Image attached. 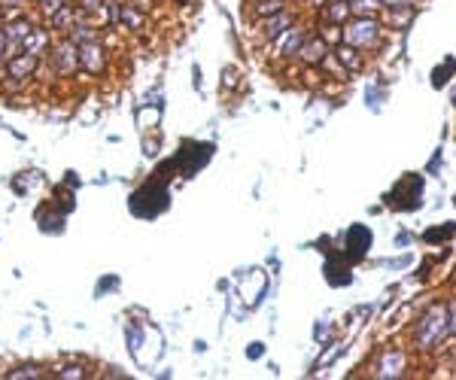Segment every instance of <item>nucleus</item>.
<instances>
[{
  "label": "nucleus",
  "instance_id": "4be33fe9",
  "mask_svg": "<svg viewBox=\"0 0 456 380\" xmlns=\"http://www.w3.org/2000/svg\"><path fill=\"white\" fill-rule=\"evenodd\" d=\"M6 377H43V371H40V368L37 365H25V368H16V371H9Z\"/></svg>",
  "mask_w": 456,
  "mask_h": 380
},
{
  "label": "nucleus",
  "instance_id": "c85d7f7f",
  "mask_svg": "<svg viewBox=\"0 0 456 380\" xmlns=\"http://www.w3.org/2000/svg\"><path fill=\"white\" fill-rule=\"evenodd\" d=\"M113 286H119V277H107L104 283H100V286H98V295H104L107 289H113Z\"/></svg>",
  "mask_w": 456,
  "mask_h": 380
},
{
  "label": "nucleus",
  "instance_id": "f3484780",
  "mask_svg": "<svg viewBox=\"0 0 456 380\" xmlns=\"http://www.w3.org/2000/svg\"><path fill=\"white\" fill-rule=\"evenodd\" d=\"M456 71V58H447L441 67H435V73H432V86L441 88V86H447V76Z\"/></svg>",
  "mask_w": 456,
  "mask_h": 380
},
{
  "label": "nucleus",
  "instance_id": "1a4fd4ad",
  "mask_svg": "<svg viewBox=\"0 0 456 380\" xmlns=\"http://www.w3.org/2000/svg\"><path fill=\"white\" fill-rule=\"evenodd\" d=\"M405 365H408V356L402 350H390V353L380 356L378 368H374V377H402Z\"/></svg>",
  "mask_w": 456,
  "mask_h": 380
},
{
  "label": "nucleus",
  "instance_id": "dca6fc26",
  "mask_svg": "<svg viewBox=\"0 0 456 380\" xmlns=\"http://www.w3.org/2000/svg\"><path fill=\"white\" fill-rule=\"evenodd\" d=\"M76 19H79V16L73 13V6H61V9H58V13H55V16H52V25H55V28H58V31H64V28H67V31H71V25H73V21H76Z\"/></svg>",
  "mask_w": 456,
  "mask_h": 380
},
{
  "label": "nucleus",
  "instance_id": "473e14b6",
  "mask_svg": "<svg viewBox=\"0 0 456 380\" xmlns=\"http://www.w3.org/2000/svg\"><path fill=\"white\" fill-rule=\"evenodd\" d=\"M225 86H234V71H225Z\"/></svg>",
  "mask_w": 456,
  "mask_h": 380
},
{
  "label": "nucleus",
  "instance_id": "f8f14e48",
  "mask_svg": "<svg viewBox=\"0 0 456 380\" xmlns=\"http://www.w3.org/2000/svg\"><path fill=\"white\" fill-rule=\"evenodd\" d=\"M350 13H353V9H350V0H332V4L323 9V19L328 21V25H341V21H344Z\"/></svg>",
  "mask_w": 456,
  "mask_h": 380
},
{
  "label": "nucleus",
  "instance_id": "bb28decb",
  "mask_svg": "<svg viewBox=\"0 0 456 380\" xmlns=\"http://www.w3.org/2000/svg\"><path fill=\"white\" fill-rule=\"evenodd\" d=\"M6 46H9V37H6V31L0 28V64H6Z\"/></svg>",
  "mask_w": 456,
  "mask_h": 380
},
{
  "label": "nucleus",
  "instance_id": "0eeeda50",
  "mask_svg": "<svg viewBox=\"0 0 456 380\" xmlns=\"http://www.w3.org/2000/svg\"><path fill=\"white\" fill-rule=\"evenodd\" d=\"M344 252L350 259H362L365 252H368V247H371V228H365V225H353L350 232L344 235Z\"/></svg>",
  "mask_w": 456,
  "mask_h": 380
},
{
  "label": "nucleus",
  "instance_id": "423d86ee",
  "mask_svg": "<svg viewBox=\"0 0 456 380\" xmlns=\"http://www.w3.org/2000/svg\"><path fill=\"white\" fill-rule=\"evenodd\" d=\"M76 49H79V64H83V71H86V73H91V76H98L100 71H104V64H107V58H104V46H100L98 40L79 43Z\"/></svg>",
  "mask_w": 456,
  "mask_h": 380
},
{
  "label": "nucleus",
  "instance_id": "f257e3e1",
  "mask_svg": "<svg viewBox=\"0 0 456 380\" xmlns=\"http://www.w3.org/2000/svg\"><path fill=\"white\" fill-rule=\"evenodd\" d=\"M167 207H170V192L158 180H150L146 186H140L131 195V210H134V216H140V220H155Z\"/></svg>",
  "mask_w": 456,
  "mask_h": 380
},
{
  "label": "nucleus",
  "instance_id": "a878e982",
  "mask_svg": "<svg viewBox=\"0 0 456 380\" xmlns=\"http://www.w3.org/2000/svg\"><path fill=\"white\" fill-rule=\"evenodd\" d=\"M158 119H162V110H150V113H146V110H140V125H158Z\"/></svg>",
  "mask_w": 456,
  "mask_h": 380
},
{
  "label": "nucleus",
  "instance_id": "a211bd4d",
  "mask_svg": "<svg viewBox=\"0 0 456 380\" xmlns=\"http://www.w3.org/2000/svg\"><path fill=\"white\" fill-rule=\"evenodd\" d=\"M116 21H125V25H128V28H137V25H140V21H143V16L137 13L134 6H119V16H116Z\"/></svg>",
  "mask_w": 456,
  "mask_h": 380
},
{
  "label": "nucleus",
  "instance_id": "72a5a7b5",
  "mask_svg": "<svg viewBox=\"0 0 456 380\" xmlns=\"http://www.w3.org/2000/svg\"><path fill=\"white\" fill-rule=\"evenodd\" d=\"M311 4H323V0H311Z\"/></svg>",
  "mask_w": 456,
  "mask_h": 380
},
{
  "label": "nucleus",
  "instance_id": "7c9ffc66",
  "mask_svg": "<svg viewBox=\"0 0 456 380\" xmlns=\"http://www.w3.org/2000/svg\"><path fill=\"white\" fill-rule=\"evenodd\" d=\"M58 377H83V368H64Z\"/></svg>",
  "mask_w": 456,
  "mask_h": 380
},
{
  "label": "nucleus",
  "instance_id": "20e7f679",
  "mask_svg": "<svg viewBox=\"0 0 456 380\" xmlns=\"http://www.w3.org/2000/svg\"><path fill=\"white\" fill-rule=\"evenodd\" d=\"M378 37H380L378 21H371L365 16H359L356 21H350V25L344 28V43L353 46V49H368V46L378 43Z\"/></svg>",
  "mask_w": 456,
  "mask_h": 380
},
{
  "label": "nucleus",
  "instance_id": "aec40b11",
  "mask_svg": "<svg viewBox=\"0 0 456 380\" xmlns=\"http://www.w3.org/2000/svg\"><path fill=\"white\" fill-rule=\"evenodd\" d=\"M453 232H456V225L453 222H444L441 232H426V240H429V244H435V240H447Z\"/></svg>",
  "mask_w": 456,
  "mask_h": 380
},
{
  "label": "nucleus",
  "instance_id": "4468645a",
  "mask_svg": "<svg viewBox=\"0 0 456 380\" xmlns=\"http://www.w3.org/2000/svg\"><path fill=\"white\" fill-rule=\"evenodd\" d=\"M4 31H6L9 43H25V37H28V34L33 31V25H31L28 19H13V21H9V25H6Z\"/></svg>",
  "mask_w": 456,
  "mask_h": 380
},
{
  "label": "nucleus",
  "instance_id": "b1692460",
  "mask_svg": "<svg viewBox=\"0 0 456 380\" xmlns=\"http://www.w3.org/2000/svg\"><path fill=\"white\" fill-rule=\"evenodd\" d=\"M21 4H25V0H0V13L19 19V6H21Z\"/></svg>",
  "mask_w": 456,
  "mask_h": 380
},
{
  "label": "nucleus",
  "instance_id": "9b49d317",
  "mask_svg": "<svg viewBox=\"0 0 456 380\" xmlns=\"http://www.w3.org/2000/svg\"><path fill=\"white\" fill-rule=\"evenodd\" d=\"M299 55H301V58H304L307 64H319V61L326 58V43L319 40V37H307Z\"/></svg>",
  "mask_w": 456,
  "mask_h": 380
},
{
  "label": "nucleus",
  "instance_id": "7ed1b4c3",
  "mask_svg": "<svg viewBox=\"0 0 456 380\" xmlns=\"http://www.w3.org/2000/svg\"><path fill=\"white\" fill-rule=\"evenodd\" d=\"M420 198H423V177L410 174V177H405L402 183H398L390 195H386V204L398 207V210H417Z\"/></svg>",
  "mask_w": 456,
  "mask_h": 380
},
{
  "label": "nucleus",
  "instance_id": "9d476101",
  "mask_svg": "<svg viewBox=\"0 0 456 380\" xmlns=\"http://www.w3.org/2000/svg\"><path fill=\"white\" fill-rule=\"evenodd\" d=\"M292 25V16L286 13V9H280V13H274V16H268V21L261 25V34H265L268 40H274V37H280L283 34V28H289Z\"/></svg>",
  "mask_w": 456,
  "mask_h": 380
},
{
  "label": "nucleus",
  "instance_id": "412c9836",
  "mask_svg": "<svg viewBox=\"0 0 456 380\" xmlns=\"http://www.w3.org/2000/svg\"><path fill=\"white\" fill-rule=\"evenodd\" d=\"M79 4H83V13L86 16H98V13H104L107 0H79Z\"/></svg>",
  "mask_w": 456,
  "mask_h": 380
},
{
  "label": "nucleus",
  "instance_id": "6e6552de",
  "mask_svg": "<svg viewBox=\"0 0 456 380\" xmlns=\"http://www.w3.org/2000/svg\"><path fill=\"white\" fill-rule=\"evenodd\" d=\"M37 64H40V55L19 52V55H13V58L6 61V73H9V79H28L33 71H37Z\"/></svg>",
  "mask_w": 456,
  "mask_h": 380
},
{
  "label": "nucleus",
  "instance_id": "393cba45",
  "mask_svg": "<svg viewBox=\"0 0 456 380\" xmlns=\"http://www.w3.org/2000/svg\"><path fill=\"white\" fill-rule=\"evenodd\" d=\"M338 61H344L347 67H359V58L353 55L350 46H344V49H338Z\"/></svg>",
  "mask_w": 456,
  "mask_h": 380
},
{
  "label": "nucleus",
  "instance_id": "c756f323",
  "mask_svg": "<svg viewBox=\"0 0 456 380\" xmlns=\"http://www.w3.org/2000/svg\"><path fill=\"white\" fill-rule=\"evenodd\" d=\"M447 332H453V335H456V302L450 304V317H447Z\"/></svg>",
  "mask_w": 456,
  "mask_h": 380
},
{
  "label": "nucleus",
  "instance_id": "2f4dec72",
  "mask_svg": "<svg viewBox=\"0 0 456 380\" xmlns=\"http://www.w3.org/2000/svg\"><path fill=\"white\" fill-rule=\"evenodd\" d=\"M261 356V344H253V347H249V359H259Z\"/></svg>",
  "mask_w": 456,
  "mask_h": 380
},
{
  "label": "nucleus",
  "instance_id": "cd10ccee",
  "mask_svg": "<svg viewBox=\"0 0 456 380\" xmlns=\"http://www.w3.org/2000/svg\"><path fill=\"white\" fill-rule=\"evenodd\" d=\"M378 4H380V6H390V9H405L410 0H378Z\"/></svg>",
  "mask_w": 456,
  "mask_h": 380
},
{
  "label": "nucleus",
  "instance_id": "2eb2a0df",
  "mask_svg": "<svg viewBox=\"0 0 456 380\" xmlns=\"http://www.w3.org/2000/svg\"><path fill=\"white\" fill-rule=\"evenodd\" d=\"M49 43V34L46 31H40V28H33L28 37H25V43H21V52H33V55H40V49Z\"/></svg>",
  "mask_w": 456,
  "mask_h": 380
},
{
  "label": "nucleus",
  "instance_id": "5701e85b",
  "mask_svg": "<svg viewBox=\"0 0 456 380\" xmlns=\"http://www.w3.org/2000/svg\"><path fill=\"white\" fill-rule=\"evenodd\" d=\"M61 6H67V0H40V9H43V13L49 16V19H52L55 13H58Z\"/></svg>",
  "mask_w": 456,
  "mask_h": 380
},
{
  "label": "nucleus",
  "instance_id": "39448f33",
  "mask_svg": "<svg viewBox=\"0 0 456 380\" xmlns=\"http://www.w3.org/2000/svg\"><path fill=\"white\" fill-rule=\"evenodd\" d=\"M52 67H55V73H61V76H71L76 67H79V49H76L73 40H64V43L55 46Z\"/></svg>",
  "mask_w": 456,
  "mask_h": 380
},
{
  "label": "nucleus",
  "instance_id": "ddd939ff",
  "mask_svg": "<svg viewBox=\"0 0 456 380\" xmlns=\"http://www.w3.org/2000/svg\"><path fill=\"white\" fill-rule=\"evenodd\" d=\"M304 40H307V34L301 28H289L286 37H283V55H289V58H292V55H299Z\"/></svg>",
  "mask_w": 456,
  "mask_h": 380
},
{
  "label": "nucleus",
  "instance_id": "6ab92c4d",
  "mask_svg": "<svg viewBox=\"0 0 456 380\" xmlns=\"http://www.w3.org/2000/svg\"><path fill=\"white\" fill-rule=\"evenodd\" d=\"M283 4L286 0H259V6H256V13L259 16H274V13H280Z\"/></svg>",
  "mask_w": 456,
  "mask_h": 380
},
{
  "label": "nucleus",
  "instance_id": "f03ea898",
  "mask_svg": "<svg viewBox=\"0 0 456 380\" xmlns=\"http://www.w3.org/2000/svg\"><path fill=\"white\" fill-rule=\"evenodd\" d=\"M444 335H447V310H444L441 304H432L417 322L414 344L420 350H435Z\"/></svg>",
  "mask_w": 456,
  "mask_h": 380
}]
</instances>
